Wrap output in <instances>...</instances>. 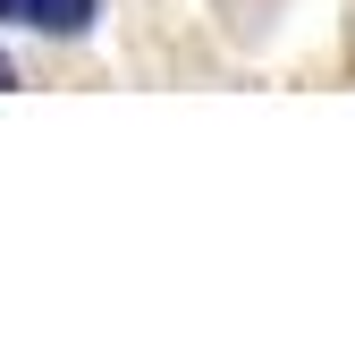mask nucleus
Here are the masks:
<instances>
[{
  "label": "nucleus",
  "instance_id": "f03ea898",
  "mask_svg": "<svg viewBox=\"0 0 355 364\" xmlns=\"http://www.w3.org/2000/svg\"><path fill=\"white\" fill-rule=\"evenodd\" d=\"M0 85H9V51H0Z\"/></svg>",
  "mask_w": 355,
  "mask_h": 364
},
{
  "label": "nucleus",
  "instance_id": "f257e3e1",
  "mask_svg": "<svg viewBox=\"0 0 355 364\" xmlns=\"http://www.w3.org/2000/svg\"><path fill=\"white\" fill-rule=\"evenodd\" d=\"M0 17H17V26H34V34H85L93 0H0Z\"/></svg>",
  "mask_w": 355,
  "mask_h": 364
}]
</instances>
